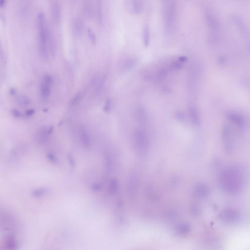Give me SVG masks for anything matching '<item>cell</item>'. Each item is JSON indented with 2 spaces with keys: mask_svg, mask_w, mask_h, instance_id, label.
Masks as SVG:
<instances>
[{
  "mask_svg": "<svg viewBox=\"0 0 250 250\" xmlns=\"http://www.w3.org/2000/svg\"><path fill=\"white\" fill-rule=\"evenodd\" d=\"M219 184L223 190L227 193L235 194L241 189L243 179L237 170L233 168H227L220 173Z\"/></svg>",
  "mask_w": 250,
  "mask_h": 250,
  "instance_id": "cell-1",
  "label": "cell"
},
{
  "mask_svg": "<svg viewBox=\"0 0 250 250\" xmlns=\"http://www.w3.org/2000/svg\"><path fill=\"white\" fill-rule=\"evenodd\" d=\"M164 29L166 36H171L175 31L176 20V4L175 1H163Z\"/></svg>",
  "mask_w": 250,
  "mask_h": 250,
  "instance_id": "cell-2",
  "label": "cell"
},
{
  "mask_svg": "<svg viewBox=\"0 0 250 250\" xmlns=\"http://www.w3.org/2000/svg\"><path fill=\"white\" fill-rule=\"evenodd\" d=\"M40 52L42 56L47 59L48 56V37L46 18L44 12L40 11L37 15Z\"/></svg>",
  "mask_w": 250,
  "mask_h": 250,
  "instance_id": "cell-3",
  "label": "cell"
},
{
  "mask_svg": "<svg viewBox=\"0 0 250 250\" xmlns=\"http://www.w3.org/2000/svg\"><path fill=\"white\" fill-rule=\"evenodd\" d=\"M135 143L139 150L146 151L148 147V140L145 132L141 129H138L134 134Z\"/></svg>",
  "mask_w": 250,
  "mask_h": 250,
  "instance_id": "cell-4",
  "label": "cell"
},
{
  "mask_svg": "<svg viewBox=\"0 0 250 250\" xmlns=\"http://www.w3.org/2000/svg\"><path fill=\"white\" fill-rule=\"evenodd\" d=\"M80 137L81 141L85 148L88 149L91 146V141L87 129L84 126H81L80 128Z\"/></svg>",
  "mask_w": 250,
  "mask_h": 250,
  "instance_id": "cell-5",
  "label": "cell"
},
{
  "mask_svg": "<svg viewBox=\"0 0 250 250\" xmlns=\"http://www.w3.org/2000/svg\"><path fill=\"white\" fill-rule=\"evenodd\" d=\"M52 15L54 23L58 24L61 20V8L59 2H53L52 4Z\"/></svg>",
  "mask_w": 250,
  "mask_h": 250,
  "instance_id": "cell-6",
  "label": "cell"
},
{
  "mask_svg": "<svg viewBox=\"0 0 250 250\" xmlns=\"http://www.w3.org/2000/svg\"><path fill=\"white\" fill-rule=\"evenodd\" d=\"M138 186V179L136 174H132L129 178L128 181V190L131 194H134L137 189Z\"/></svg>",
  "mask_w": 250,
  "mask_h": 250,
  "instance_id": "cell-7",
  "label": "cell"
},
{
  "mask_svg": "<svg viewBox=\"0 0 250 250\" xmlns=\"http://www.w3.org/2000/svg\"><path fill=\"white\" fill-rule=\"evenodd\" d=\"M128 5L129 10L134 14H139L143 9V3L141 1H131L129 2Z\"/></svg>",
  "mask_w": 250,
  "mask_h": 250,
  "instance_id": "cell-8",
  "label": "cell"
},
{
  "mask_svg": "<svg viewBox=\"0 0 250 250\" xmlns=\"http://www.w3.org/2000/svg\"><path fill=\"white\" fill-rule=\"evenodd\" d=\"M84 30V24L80 18L75 19L73 23V31L75 36L80 37L83 34Z\"/></svg>",
  "mask_w": 250,
  "mask_h": 250,
  "instance_id": "cell-9",
  "label": "cell"
},
{
  "mask_svg": "<svg viewBox=\"0 0 250 250\" xmlns=\"http://www.w3.org/2000/svg\"><path fill=\"white\" fill-rule=\"evenodd\" d=\"M52 84V83L42 80L40 87V94L43 99L47 100L50 96Z\"/></svg>",
  "mask_w": 250,
  "mask_h": 250,
  "instance_id": "cell-10",
  "label": "cell"
},
{
  "mask_svg": "<svg viewBox=\"0 0 250 250\" xmlns=\"http://www.w3.org/2000/svg\"><path fill=\"white\" fill-rule=\"evenodd\" d=\"M190 116L194 124L198 125L200 123V117L197 109L194 106H190L189 109Z\"/></svg>",
  "mask_w": 250,
  "mask_h": 250,
  "instance_id": "cell-11",
  "label": "cell"
},
{
  "mask_svg": "<svg viewBox=\"0 0 250 250\" xmlns=\"http://www.w3.org/2000/svg\"><path fill=\"white\" fill-rule=\"evenodd\" d=\"M209 193L208 187L207 185L200 183L197 185L195 188V193L196 195L200 197H204L208 194Z\"/></svg>",
  "mask_w": 250,
  "mask_h": 250,
  "instance_id": "cell-12",
  "label": "cell"
},
{
  "mask_svg": "<svg viewBox=\"0 0 250 250\" xmlns=\"http://www.w3.org/2000/svg\"><path fill=\"white\" fill-rule=\"evenodd\" d=\"M143 42L145 48H148L149 46L151 40V33L149 26L146 25L143 29Z\"/></svg>",
  "mask_w": 250,
  "mask_h": 250,
  "instance_id": "cell-13",
  "label": "cell"
},
{
  "mask_svg": "<svg viewBox=\"0 0 250 250\" xmlns=\"http://www.w3.org/2000/svg\"><path fill=\"white\" fill-rule=\"evenodd\" d=\"M105 77L103 76L96 79L94 83L95 94H98L101 90L105 82Z\"/></svg>",
  "mask_w": 250,
  "mask_h": 250,
  "instance_id": "cell-14",
  "label": "cell"
},
{
  "mask_svg": "<svg viewBox=\"0 0 250 250\" xmlns=\"http://www.w3.org/2000/svg\"><path fill=\"white\" fill-rule=\"evenodd\" d=\"M229 119L233 123L239 127H242L244 124V120L240 115L237 114H230Z\"/></svg>",
  "mask_w": 250,
  "mask_h": 250,
  "instance_id": "cell-15",
  "label": "cell"
},
{
  "mask_svg": "<svg viewBox=\"0 0 250 250\" xmlns=\"http://www.w3.org/2000/svg\"><path fill=\"white\" fill-rule=\"evenodd\" d=\"M136 64V61L132 58H128L125 60L123 65V67L125 71H127L132 70Z\"/></svg>",
  "mask_w": 250,
  "mask_h": 250,
  "instance_id": "cell-16",
  "label": "cell"
},
{
  "mask_svg": "<svg viewBox=\"0 0 250 250\" xmlns=\"http://www.w3.org/2000/svg\"><path fill=\"white\" fill-rule=\"evenodd\" d=\"M118 188L117 181L113 179L109 183V191L110 194H114L117 192Z\"/></svg>",
  "mask_w": 250,
  "mask_h": 250,
  "instance_id": "cell-17",
  "label": "cell"
},
{
  "mask_svg": "<svg viewBox=\"0 0 250 250\" xmlns=\"http://www.w3.org/2000/svg\"><path fill=\"white\" fill-rule=\"evenodd\" d=\"M136 114L137 117L140 121H143L146 117V113L145 109L141 106H138L136 109Z\"/></svg>",
  "mask_w": 250,
  "mask_h": 250,
  "instance_id": "cell-18",
  "label": "cell"
},
{
  "mask_svg": "<svg viewBox=\"0 0 250 250\" xmlns=\"http://www.w3.org/2000/svg\"><path fill=\"white\" fill-rule=\"evenodd\" d=\"M47 192H48V190L46 188H39L34 190L32 194L35 197H41L46 194Z\"/></svg>",
  "mask_w": 250,
  "mask_h": 250,
  "instance_id": "cell-19",
  "label": "cell"
},
{
  "mask_svg": "<svg viewBox=\"0 0 250 250\" xmlns=\"http://www.w3.org/2000/svg\"><path fill=\"white\" fill-rule=\"evenodd\" d=\"M17 102L20 105L22 106H26L30 103V100L25 96H21L18 97Z\"/></svg>",
  "mask_w": 250,
  "mask_h": 250,
  "instance_id": "cell-20",
  "label": "cell"
},
{
  "mask_svg": "<svg viewBox=\"0 0 250 250\" xmlns=\"http://www.w3.org/2000/svg\"><path fill=\"white\" fill-rule=\"evenodd\" d=\"M87 33L88 37L90 40L92 42V43L96 44L97 42V38L95 34L94 30L90 28H88L87 29Z\"/></svg>",
  "mask_w": 250,
  "mask_h": 250,
  "instance_id": "cell-21",
  "label": "cell"
},
{
  "mask_svg": "<svg viewBox=\"0 0 250 250\" xmlns=\"http://www.w3.org/2000/svg\"><path fill=\"white\" fill-rule=\"evenodd\" d=\"M47 157L48 161L52 164H57L58 163L57 158L53 153L48 152L47 154Z\"/></svg>",
  "mask_w": 250,
  "mask_h": 250,
  "instance_id": "cell-22",
  "label": "cell"
},
{
  "mask_svg": "<svg viewBox=\"0 0 250 250\" xmlns=\"http://www.w3.org/2000/svg\"><path fill=\"white\" fill-rule=\"evenodd\" d=\"M82 98V93L80 92V93L77 94L73 97V99H72L71 101V106H73L77 104L80 101Z\"/></svg>",
  "mask_w": 250,
  "mask_h": 250,
  "instance_id": "cell-23",
  "label": "cell"
},
{
  "mask_svg": "<svg viewBox=\"0 0 250 250\" xmlns=\"http://www.w3.org/2000/svg\"><path fill=\"white\" fill-rule=\"evenodd\" d=\"M67 158H68V162H69L70 166L71 167V169L73 170L76 165L75 159H74L73 156H72L71 153H69V154L67 155Z\"/></svg>",
  "mask_w": 250,
  "mask_h": 250,
  "instance_id": "cell-24",
  "label": "cell"
},
{
  "mask_svg": "<svg viewBox=\"0 0 250 250\" xmlns=\"http://www.w3.org/2000/svg\"><path fill=\"white\" fill-rule=\"evenodd\" d=\"M111 108V100L109 98L106 101L104 107V110L106 113H109L110 112Z\"/></svg>",
  "mask_w": 250,
  "mask_h": 250,
  "instance_id": "cell-25",
  "label": "cell"
},
{
  "mask_svg": "<svg viewBox=\"0 0 250 250\" xmlns=\"http://www.w3.org/2000/svg\"><path fill=\"white\" fill-rule=\"evenodd\" d=\"M97 13H98V18H99V20H102V6H101L100 1H98V4H97Z\"/></svg>",
  "mask_w": 250,
  "mask_h": 250,
  "instance_id": "cell-26",
  "label": "cell"
},
{
  "mask_svg": "<svg viewBox=\"0 0 250 250\" xmlns=\"http://www.w3.org/2000/svg\"><path fill=\"white\" fill-rule=\"evenodd\" d=\"M106 167L108 171H110L112 167V160H111V157L110 156H107L106 157Z\"/></svg>",
  "mask_w": 250,
  "mask_h": 250,
  "instance_id": "cell-27",
  "label": "cell"
},
{
  "mask_svg": "<svg viewBox=\"0 0 250 250\" xmlns=\"http://www.w3.org/2000/svg\"><path fill=\"white\" fill-rule=\"evenodd\" d=\"M11 114L14 117L20 118L22 116V113L17 109H12L11 110Z\"/></svg>",
  "mask_w": 250,
  "mask_h": 250,
  "instance_id": "cell-28",
  "label": "cell"
},
{
  "mask_svg": "<svg viewBox=\"0 0 250 250\" xmlns=\"http://www.w3.org/2000/svg\"><path fill=\"white\" fill-rule=\"evenodd\" d=\"M176 116H177V118L181 121H183L185 120V115L181 111H178L176 113Z\"/></svg>",
  "mask_w": 250,
  "mask_h": 250,
  "instance_id": "cell-29",
  "label": "cell"
},
{
  "mask_svg": "<svg viewBox=\"0 0 250 250\" xmlns=\"http://www.w3.org/2000/svg\"><path fill=\"white\" fill-rule=\"evenodd\" d=\"M35 113V110L33 109H29L28 110H26L25 112V115L28 116H30L33 115Z\"/></svg>",
  "mask_w": 250,
  "mask_h": 250,
  "instance_id": "cell-30",
  "label": "cell"
},
{
  "mask_svg": "<svg viewBox=\"0 0 250 250\" xmlns=\"http://www.w3.org/2000/svg\"><path fill=\"white\" fill-rule=\"evenodd\" d=\"M101 188V186L98 183H96L92 186V189L94 191H98Z\"/></svg>",
  "mask_w": 250,
  "mask_h": 250,
  "instance_id": "cell-31",
  "label": "cell"
},
{
  "mask_svg": "<svg viewBox=\"0 0 250 250\" xmlns=\"http://www.w3.org/2000/svg\"><path fill=\"white\" fill-rule=\"evenodd\" d=\"M178 60H179L180 62L184 63L185 62L187 61L188 58H187V57L184 56H180L178 58Z\"/></svg>",
  "mask_w": 250,
  "mask_h": 250,
  "instance_id": "cell-32",
  "label": "cell"
},
{
  "mask_svg": "<svg viewBox=\"0 0 250 250\" xmlns=\"http://www.w3.org/2000/svg\"><path fill=\"white\" fill-rule=\"evenodd\" d=\"M6 3V1L5 0H0V6L2 7L4 6Z\"/></svg>",
  "mask_w": 250,
  "mask_h": 250,
  "instance_id": "cell-33",
  "label": "cell"
},
{
  "mask_svg": "<svg viewBox=\"0 0 250 250\" xmlns=\"http://www.w3.org/2000/svg\"><path fill=\"white\" fill-rule=\"evenodd\" d=\"M15 92L16 90L15 89H11V90H10V94H11L12 95H14L15 94Z\"/></svg>",
  "mask_w": 250,
  "mask_h": 250,
  "instance_id": "cell-34",
  "label": "cell"
}]
</instances>
